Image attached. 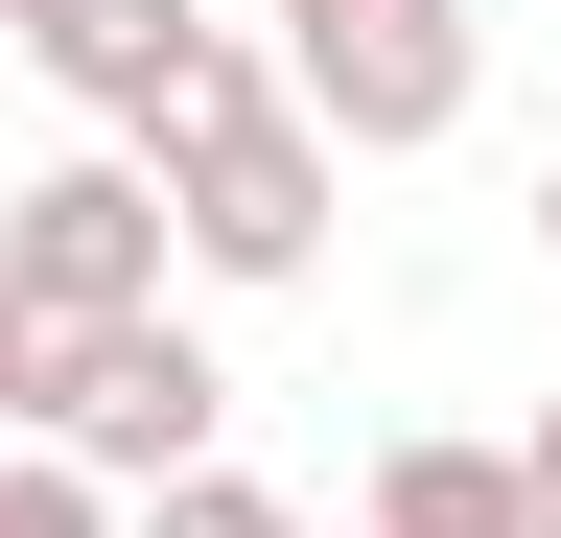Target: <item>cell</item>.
<instances>
[{
  "mask_svg": "<svg viewBox=\"0 0 561 538\" xmlns=\"http://www.w3.org/2000/svg\"><path fill=\"white\" fill-rule=\"evenodd\" d=\"M538 257H561V164H538Z\"/></svg>",
  "mask_w": 561,
  "mask_h": 538,
  "instance_id": "10",
  "label": "cell"
},
{
  "mask_svg": "<svg viewBox=\"0 0 561 538\" xmlns=\"http://www.w3.org/2000/svg\"><path fill=\"white\" fill-rule=\"evenodd\" d=\"M117 164L164 187V282H305L328 211H351V164H328L305 117H280V71H257V24H210Z\"/></svg>",
  "mask_w": 561,
  "mask_h": 538,
  "instance_id": "1",
  "label": "cell"
},
{
  "mask_svg": "<svg viewBox=\"0 0 561 538\" xmlns=\"http://www.w3.org/2000/svg\"><path fill=\"white\" fill-rule=\"evenodd\" d=\"M117 538H305V515H280V492H257V468H164V492H140Z\"/></svg>",
  "mask_w": 561,
  "mask_h": 538,
  "instance_id": "8",
  "label": "cell"
},
{
  "mask_svg": "<svg viewBox=\"0 0 561 538\" xmlns=\"http://www.w3.org/2000/svg\"><path fill=\"white\" fill-rule=\"evenodd\" d=\"M351 538H515V445H375Z\"/></svg>",
  "mask_w": 561,
  "mask_h": 538,
  "instance_id": "6",
  "label": "cell"
},
{
  "mask_svg": "<svg viewBox=\"0 0 561 538\" xmlns=\"http://www.w3.org/2000/svg\"><path fill=\"white\" fill-rule=\"evenodd\" d=\"M257 71L280 117H305L328 164H421V141H468V0H257Z\"/></svg>",
  "mask_w": 561,
  "mask_h": 538,
  "instance_id": "2",
  "label": "cell"
},
{
  "mask_svg": "<svg viewBox=\"0 0 561 538\" xmlns=\"http://www.w3.org/2000/svg\"><path fill=\"white\" fill-rule=\"evenodd\" d=\"M0 305H47V328H140V305H164V187H140L117 141L47 164V187H0Z\"/></svg>",
  "mask_w": 561,
  "mask_h": 538,
  "instance_id": "3",
  "label": "cell"
},
{
  "mask_svg": "<svg viewBox=\"0 0 561 538\" xmlns=\"http://www.w3.org/2000/svg\"><path fill=\"white\" fill-rule=\"evenodd\" d=\"M94 352H117V328H47V305H0V445H70Z\"/></svg>",
  "mask_w": 561,
  "mask_h": 538,
  "instance_id": "7",
  "label": "cell"
},
{
  "mask_svg": "<svg viewBox=\"0 0 561 538\" xmlns=\"http://www.w3.org/2000/svg\"><path fill=\"white\" fill-rule=\"evenodd\" d=\"M515 538H561V398H538V445H515Z\"/></svg>",
  "mask_w": 561,
  "mask_h": 538,
  "instance_id": "9",
  "label": "cell"
},
{
  "mask_svg": "<svg viewBox=\"0 0 561 538\" xmlns=\"http://www.w3.org/2000/svg\"><path fill=\"white\" fill-rule=\"evenodd\" d=\"M47 468H94L117 515L164 492V468H234V375H210V328H164V305H140L117 352H94V398H70V445H47Z\"/></svg>",
  "mask_w": 561,
  "mask_h": 538,
  "instance_id": "4",
  "label": "cell"
},
{
  "mask_svg": "<svg viewBox=\"0 0 561 538\" xmlns=\"http://www.w3.org/2000/svg\"><path fill=\"white\" fill-rule=\"evenodd\" d=\"M0 47H24L94 141H140V117H164V71L210 47V0H0Z\"/></svg>",
  "mask_w": 561,
  "mask_h": 538,
  "instance_id": "5",
  "label": "cell"
}]
</instances>
